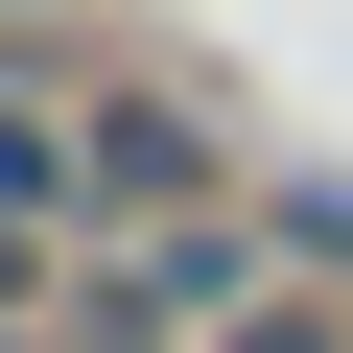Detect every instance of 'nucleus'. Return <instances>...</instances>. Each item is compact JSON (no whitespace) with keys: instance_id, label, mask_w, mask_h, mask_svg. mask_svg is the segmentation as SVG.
<instances>
[{"instance_id":"nucleus-1","label":"nucleus","mask_w":353,"mask_h":353,"mask_svg":"<svg viewBox=\"0 0 353 353\" xmlns=\"http://www.w3.org/2000/svg\"><path fill=\"white\" fill-rule=\"evenodd\" d=\"M236 283H259V236H236V212H165V236H118V259L71 283V353H189Z\"/></svg>"},{"instance_id":"nucleus-2","label":"nucleus","mask_w":353,"mask_h":353,"mask_svg":"<svg viewBox=\"0 0 353 353\" xmlns=\"http://www.w3.org/2000/svg\"><path fill=\"white\" fill-rule=\"evenodd\" d=\"M71 141H94L118 212H212V118H165V94H71Z\"/></svg>"},{"instance_id":"nucleus-3","label":"nucleus","mask_w":353,"mask_h":353,"mask_svg":"<svg viewBox=\"0 0 353 353\" xmlns=\"http://www.w3.org/2000/svg\"><path fill=\"white\" fill-rule=\"evenodd\" d=\"M71 189H94V141H71V94H0V212H24V236H48Z\"/></svg>"},{"instance_id":"nucleus-4","label":"nucleus","mask_w":353,"mask_h":353,"mask_svg":"<svg viewBox=\"0 0 353 353\" xmlns=\"http://www.w3.org/2000/svg\"><path fill=\"white\" fill-rule=\"evenodd\" d=\"M24 306H48V236H24V212H0V330H24Z\"/></svg>"},{"instance_id":"nucleus-5","label":"nucleus","mask_w":353,"mask_h":353,"mask_svg":"<svg viewBox=\"0 0 353 353\" xmlns=\"http://www.w3.org/2000/svg\"><path fill=\"white\" fill-rule=\"evenodd\" d=\"M236 353H330V330H306V306H283V330H236Z\"/></svg>"},{"instance_id":"nucleus-6","label":"nucleus","mask_w":353,"mask_h":353,"mask_svg":"<svg viewBox=\"0 0 353 353\" xmlns=\"http://www.w3.org/2000/svg\"><path fill=\"white\" fill-rule=\"evenodd\" d=\"M0 353H24V330H0Z\"/></svg>"}]
</instances>
